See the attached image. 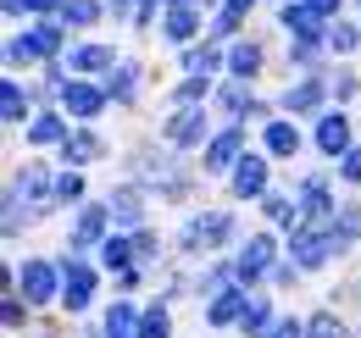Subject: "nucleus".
I'll list each match as a JSON object with an SVG mask.
<instances>
[{"instance_id":"f257e3e1","label":"nucleus","mask_w":361,"mask_h":338,"mask_svg":"<svg viewBox=\"0 0 361 338\" xmlns=\"http://www.w3.org/2000/svg\"><path fill=\"white\" fill-rule=\"evenodd\" d=\"M61 50V28L45 23V28H34V34H23V39L6 50V61H39V56H56Z\"/></svg>"},{"instance_id":"f03ea898","label":"nucleus","mask_w":361,"mask_h":338,"mask_svg":"<svg viewBox=\"0 0 361 338\" xmlns=\"http://www.w3.org/2000/svg\"><path fill=\"white\" fill-rule=\"evenodd\" d=\"M339 244H345L339 233H317V227H300V233H295V266H322V261L339 250Z\"/></svg>"},{"instance_id":"7ed1b4c3","label":"nucleus","mask_w":361,"mask_h":338,"mask_svg":"<svg viewBox=\"0 0 361 338\" xmlns=\"http://www.w3.org/2000/svg\"><path fill=\"white\" fill-rule=\"evenodd\" d=\"M90 294H94V272L84 266V261L67 255V272H61V299H67V311H84Z\"/></svg>"},{"instance_id":"20e7f679","label":"nucleus","mask_w":361,"mask_h":338,"mask_svg":"<svg viewBox=\"0 0 361 338\" xmlns=\"http://www.w3.org/2000/svg\"><path fill=\"white\" fill-rule=\"evenodd\" d=\"M228 233H233V216H228V211H212V216H195V222H189L183 244H195V250L206 244V250H212V244H223Z\"/></svg>"},{"instance_id":"39448f33","label":"nucleus","mask_w":361,"mask_h":338,"mask_svg":"<svg viewBox=\"0 0 361 338\" xmlns=\"http://www.w3.org/2000/svg\"><path fill=\"white\" fill-rule=\"evenodd\" d=\"M17 283H23V294H28V305H45V299L56 294V266H50V261H28Z\"/></svg>"},{"instance_id":"423d86ee","label":"nucleus","mask_w":361,"mask_h":338,"mask_svg":"<svg viewBox=\"0 0 361 338\" xmlns=\"http://www.w3.org/2000/svg\"><path fill=\"white\" fill-rule=\"evenodd\" d=\"M300 206H306V216H312V227L317 233H339V216H334V200H328V189H322V183H306V200H300Z\"/></svg>"},{"instance_id":"0eeeda50","label":"nucleus","mask_w":361,"mask_h":338,"mask_svg":"<svg viewBox=\"0 0 361 338\" xmlns=\"http://www.w3.org/2000/svg\"><path fill=\"white\" fill-rule=\"evenodd\" d=\"M267 266H272V239H267V233H256V239H250V244L239 250V266H233V272H239L245 283H256V277H262Z\"/></svg>"},{"instance_id":"6e6552de","label":"nucleus","mask_w":361,"mask_h":338,"mask_svg":"<svg viewBox=\"0 0 361 338\" xmlns=\"http://www.w3.org/2000/svg\"><path fill=\"white\" fill-rule=\"evenodd\" d=\"M233 194H267V161L262 156H239V167H233Z\"/></svg>"},{"instance_id":"1a4fd4ad","label":"nucleus","mask_w":361,"mask_h":338,"mask_svg":"<svg viewBox=\"0 0 361 338\" xmlns=\"http://www.w3.org/2000/svg\"><path fill=\"white\" fill-rule=\"evenodd\" d=\"M317 144H322L328 156H350V123H345L339 111H328V117L317 123Z\"/></svg>"},{"instance_id":"9d476101","label":"nucleus","mask_w":361,"mask_h":338,"mask_svg":"<svg viewBox=\"0 0 361 338\" xmlns=\"http://www.w3.org/2000/svg\"><path fill=\"white\" fill-rule=\"evenodd\" d=\"M61 100H67V111H73V117H94V111L106 106V94H100L94 84H73V78L61 84Z\"/></svg>"},{"instance_id":"9b49d317","label":"nucleus","mask_w":361,"mask_h":338,"mask_svg":"<svg viewBox=\"0 0 361 338\" xmlns=\"http://www.w3.org/2000/svg\"><path fill=\"white\" fill-rule=\"evenodd\" d=\"M283 23H289V34H300V44L322 39V17H317L306 0H300V6H283Z\"/></svg>"},{"instance_id":"f8f14e48","label":"nucleus","mask_w":361,"mask_h":338,"mask_svg":"<svg viewBox=\"0 0 361 338\" xmlns=\"http://www.w3.org/2000/svg\"><path fill=\"white\" fill-rule=\"evenodd\" d=\"M245 311H250V305H245V294H239V289H228V294H217V299H212V327L245 322Z\"/></svg>"},{"instance_id":"ddd939ff","label":"nucleus","mask_w":361,"mask_h":338,"mask_svg":"<svg viewBox=\"0 0 361 338\" xmlns=\"http://www.w3.org/2000/svg\"><path fill=\"white\" fill-rule=\"evenodd\" d=\"M233 156H239V127H223V133H217V139L206 144V167L217 172V167H228Z\"/></svg>"},{"instance_id":"4468645a","label":"nucleus","mask_w":361,"mask_h":338,"mask_svg":"<svg viewBox=\"0 0 361 338\" xmlns=\"http://www.w3.org/2000/svg\"><path fill=\"white\" fill-rule=\"evenodd\" d=\"M100 233H106V211H100V206H90V211L78 216V233H73V250H90V244H100Z\"/></svg>"},{"instance_id":"2eb2a0df","label":"nucleus","mask_w":361,"mask_h":338,"mask_svg":"<svg viewBox=\"0 0 361 338\" xmlns=\"http://www.w3.org/2000/svg\"><path fill=\"white\" fill-rule=\"evenodd\" d=\"M200 127H206V111H195V106H189V111H178V117H173L167 139H173V144H195V139H200Z\"/></svg>"},{"instance_id":"dca6fc26","label":"nucleus","mask_w":361,"mask_h":338,"mask_svg":"<svg viewBox=\"0 0 361 338\" xmlns=\"http://www.w3.org/2000/svg\"><path fill=\"white\" fill-rule=\"evenodd\" d=\"M267 150L272 156H295V150H300V127L295 123H267Z\"/></svg>"},{"instance_id":"f3484780","label":"nucleus","mask_w":361,"mask_h":338,"mask_svg":"<svg viewBox=\"0 0 361 338\" xmlns=\"http://www.w3.org/2000/svg\"><path fill=\"white\" fill-rule=\"evenodd\" d=\"M61 156H67L73 167H84V161H94V156H100V139H94V133H67Z\"/></svg>"},{"instance_id":"a211bd4d","label":"nucleus","mask_w":361,"mask_h":338,"mask_svg":"<svg viewBox=\"0 0 361 338\" xmlns=\"http://www.w3.org/2000/svg\"><path fill=\"white\" fill-rule=\"evenodd\" d=\"M195 28H200V17H195V6H173L167 11V39H195Z\"/></svg>"},{"instance_id":"6ab92c4d","label":"nucleus","mask_w":361,"mask_h":338,"mask_svg":"<svg viewBox=\"0 0 361 338\" xmlns=\"http://www.w3.org/2000/svg\"><path fill=\"white\" fill-rule=\"evenodd\" d=\"M100 255H106V266H111V272H117V266L128 272V261L139 255V239H106V244H100Z\"/></svg>"},{"instance_id":"aec40b11","label":"nucleus","mask_w":361,"mask_h":338,"mask_svg":"<svg viewBox=\"0 0 361 338\" xmlns=\"http://www.w3.org/2000/svg\"><path fill=\"white\" fill-rule=\"evenodd\" d=\"M228 67H233L239 78H256V73H262V50H256V44H233V56H228Z\"/></svg>"},{"instance_id":"412c9836","label":"nucleus","mask_w":361,"mask_h":338,"mask_svg":"<svg viewBox=\"0 0 361 338\" xmlns=\"http://www.w3.org/2000/svg\"><path fill=\"white\" fill-rule=\"evenodd\" d=\"M73 67L78 73H100V67H111V50L106 44H84V50H73Z\"/></svg>"},{"instance_id":"4be33fe9","label":"nucleus","mask_w":361,"mask_h":338,"mask_svg":"<svg viewBox=\"0 0 361 338\" xmlns=\"http://www.w3.org/2000/svg\"><path fill=\"white\" fill-rule=\"evenodd\" d=\"M28 139H34V144H56V139H61V144H67V127H61V117H34Z\"/></svg>"},{"instance_id":"5701e85b","label":"nucleus","mask_w":361,"mask_h":338,"mask_svg":"<svg viewBox=\"0 0 361 338\" xmlns=\"http://www.w3.org/2000/svg\"><path fill=\"white\" fill-rule=\"evenodd\" d=\"M0 117H6V123H23V117H28V100H23V89H17V84L0 89Z\"/></svg>"},{"instance_id":"b1692460","label":"nucleus","mask_w":361,"mask_h":338,"mask_svg":"<svg viewBox=\"0 0 361 338\" xmlns=\"http://www.w3.org/2000/svg\"><path fill=\"white\" fill-rule=\"evenodd\" d=\"M139 338H173V322H167V311H161V305L139 316Z\"/></svg>"},{"instance_id":"393cba45","label":"nucleus","mask_w":361,"mask_h":338,"mask_svg":"<svg viewBox=\"0 0 361 338\" xmlns=\"http://www.w3.org/2000/svg\"><path fill=\"white\" fill-rule=\"evenodd\" d=\"M183 67H189V78H206V73L217 67V50H212V44H195V50L183 56Z\"/></svg>"},{"instance_id":"a878e982","label":"nucleus","mask_w":361,"mask_h":338,"mask_svg":"<svg viewBox=\"0 0 361 338\" xmlns=\"http://www.w3.org/2000/svg\"><path fill=\"white\" fill-rule=\"evenodd\" d=\"M106 338H134V311H128V305H111V316H106Z\"/></svg>"},{"instance_id":"bb28decb","label":"nucleus","mask_w":361,"mask_h":338,"mask_svg":"<svg viewBox=\"0 0 361 338\" xmlns=\"http://www.w3.org/2000/svg\"><path fill=\"white\" fill-rule=\"evenodd\" d=\"M317 100H322V84H317V78H312V84L289 89V100H283V106H289V111H312Z\"/></svg>"},{"instance_id":"cd10ccee","label":"nucleus","mask_w":361,"mask_h":338,"mask_svg":"<svg viewBox=\"0 0 361 338\" xmlns=\"http://www.w3.org/2000/svg\"><path fill=\"white\" fill-rule=\"evenodd\" d=\"M100 6L94 0H61V23H94Z\"/></svg>"},{"instance_id":"c85d7f7f","label":"nucleus","mask_w":361,"mask_h":338,"mask_svg":"<svg viewBox=\"0 0 361 338\" xmlns=\"http://www.w3.org/2000/svg\"><path fill=\"white\" fill-rule=\"evenodd\" d=\"M245 11H250V0H223V17H217V34H233V28L245 23Z\"/></svg>"},{"instance_id":"c756f323","label":"nucleus","mask_w":361,"mask_h":338,"mask_svg":"<svg viewBox=\"0 0 361 338\" xmlns=\"http://www.w3.org/2000/svg\"><path fill=\"white\" fill-rule=\"evenodd\" d=\"M134 84H139V73L128 67V61H117V73H111V94H117V100H128V94H134Z\"/></svg>"},{"instance_id":"7c9ffc66","label":"nucleus","mask_w":361,"mask_h":338,"mask_svg":"<svg viewBox=\"0 0 361 338\" xmlns=\"http://www.w3.org/2000/svg\"><path fill=\"white\" fill-rule=\"evenodd\" d=\"M306 338H345V327L322 311V316H312V322H306Z\"/></svg>"},{"instance_id":"2f4dec72","label":"nucleus","mask_w":361,"mask_h":338,"mask_svg":"<svg viewBox=\"0 0 361 338\" xmlns=\"http://www.w3.org/2000/svg\"><path fill=\"white\" fill-rule=\"evenodd\" d=\"M267 216H272V222H289V227H295V200H283V194H267Z\"/></svg>"},{"instance_id":"473e14b6","label":"nucleus","mask_w":361,"mask_h":338,"mask_svg":"<svg viewBox=\"0 0 361 338\" xmlns=\"http://www.w3.org/2000/svg\"><path fill=\"white\" fill-rule=\"evenodd\" d=\"M328 44H334V50H356V28H350V23H334V28H328Z\"/></svg>"},{"instance_id":"72a5a7b5","label":"nucleus","mask_w":361,"mask_h":338,"mask_svg":"<svg viewBox=\"0 0 361 338\" xmlns=\"http://www.w3.org/2000/svg\"><path fill=\"white\" fill-rule=\"evenodd\" d=\"M78 194H84V177H78V172L56 177V200H78Z\"/></svg>"},{"instance_id":"f704fd0d","label":"nucleus","mask_w":361,"mask_h":338,"mask_svg":"<svg viewBox=\"0 0 361 338\" xmlns=\"http://www.w3.org/2000/svg\"><path fill=\"white\" fill-rule=\"evenodd\" d=\"M223 106H228V111H250V100H245V84H228V89H223Z\"/></svg>"},{"instance_id":"c9c22d12","label":"nucleus","mask_w":361,"mask_h":338,"mask_svg":"<svg viewBox=\"0 0 361 338\" xmlns=\"http://www.w3.org/2000/svg\"><path fill=\"white\" fill-rule=\"evenodd\" d=\"M262 327H267V305H262V299H256V305H250V311H245V333H262Z\"/></svg>"},{"instance_id":"e433bc0d","label":"nucleus","mask_w":361,"mask_h":338,"mask_svg":"<svg viewBox=\"0 0 361 338\" xmlns=\"http://www.w3.org/2000/svg\"><path fill=\"white\" fill-rule=\"evenodd\" d=\"M50 183H45V172H34L28 167V177H23V183H17V194H45Z\"/></svg>"},{"instance_id":"4c0bfd02","label":"nucleus","mask_w":361,"mask_h":338,"mask_svg":"<svg viewBox=\"0 0 361 338\" xmlns=\"http://www.w3.org/2000/svg\"><path fill=\"white\" fill-rule=\"evenodd\" d=\"M11 11H61V0H6Z\"/></svg>"},{"instance_id":"58836bf2","label":"nucleus","mask_w":361,"mask_h":338,"mask_svg":"<svg viewBox=\"0 0 361 338\" xmlns=\"http://www.w3.org/2000/svg\"><path fill=\"white\" fill-rule=\"evenodd\" d=\"M200 94H206V78H183V89H178V100H183V106H195Z\"/></svg>"},{"instance_id":"ea45409f","label":"nucleus","mask_w":361,"mask_h":338,"mask_svg":"<svg viewBox=\"0 0 361 338\" xmlns=\"http://www.w3.org/2000/svg\"><path fill=\"white\" fill-rule=\"evenodd\" d=\"M111 211L123 216V222H134V216H139V194H117V206H111Z\"/></svg>"},{"instance_id":"a19ab883","label":"nucleus","mask_w":361,"mask_h":338,"mask_svg":"<svg viewBox=\"0 0 361 338\" xmlns=\"http://www.w3.org/2000/svg\"><path fill=\"white\" fill-rule=\"evenodd\" d=\"M0 322H6V327H23V305H17V299H6V311H0Z\"/></svg>"},{"instance_id":"79ce46f5","label":"nucleus","mask_w":361,"mask_h":338,"mask_svg":"<svg viewBox=\"0 0 361 338\" xmlns=\"http://www.w3.org/2000/svg\"><path fill=\"white\" fill-rule=\"evenodd\" d=\"M272 338H306V327H300V322H278V327H272Z\"/></svg>"},{"instance_id":"37998d69","label":"nucleus","mask_w":361,"mask_h":338,"mask_svg":"<svg viewBox=\"0 0 361 338\" xmlns=\"http://www.w3.org/2000/svg\"><path fill=\"white\" fill-rule=\"evenodd\" d=\"M345 177H350V183H361V150H350V156H345Z\"/></svg>"},{"instance_id":"c03bdc74","label":"nucleus","mask_w":361,"mask_h":338,"mask_svg":"<svg viewBox=\"0 0 361 338\" xmlns=\"http://www.w3.org/2000/svg\"><path fill=\"white\" fill-rule=\"evenodd\" d=\"M306 6H312L317 17H334V11H339V0H306Z\"/></svg>"},{"instance_id":"a18cd8bd","label":"nucleus","mask_w":361,"mask_h":338,"mask_svg":"<svg viewBox=\"0 0 361 338\" xmlns=\"http://www.w3.org/2000/svg\"><path fill=\"white\" fill-rule=\"evenodd\" d=\"M111 6H128V0H111Z\"/></svg>"},{"instance_id":"49530a36","label":"nucleus","mask_w":361,"mask_h":338,"mask_svg":"<svg viewBox=\"0 0 361 338\" xmlns=\"http://www.w3.org/2000/svg\"><path fill=\"white\" fill-rule=\"evenodd\" d=\"M173 6H178V0H173Z\"/></svg>"}]
</instances>
